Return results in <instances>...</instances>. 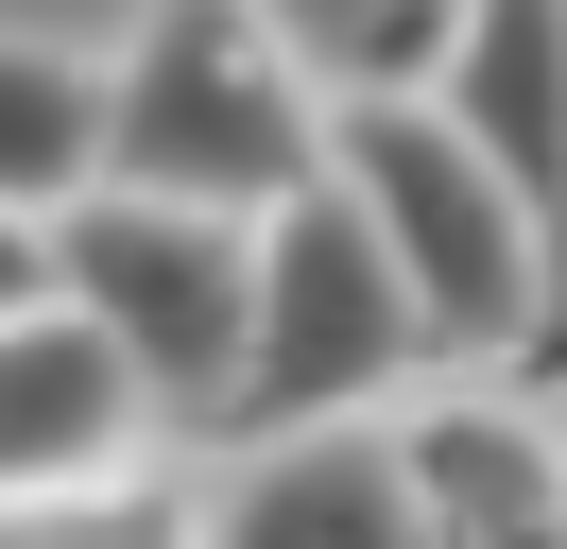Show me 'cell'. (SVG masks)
Wrapping results in <instances>:
<instances>
[{
  "instance_id": "2",
  "label": "cell",
  "mask_w": 567,
  "mask_h": 549,
  "mask_svg": "<svg viewBox=\"0 0 567 549\" xmlns=\"http://www.w3.org/2000/svg\"><path fill=\"white\" fill-rule=\"evenodd\" d=\"M104 189L276 224L292 189H327V69L258 0H155L104 52Z\"/></svg>"
},
{
  "instance_id": "3",
  "label": "cell",
  "mask_w": 567,
  "mask_h": 549,
  "mask_svg": "<svg viewBox=\"0 0 567 549\" xmlns=\"http://www.w3.org/2000/svg\"><path fill=\"white\" fill-rule=\"evenodd\" d=\"M52 292L121 343V377L155 395V429H224L241 412V327H258V224L155 189H86L52 224Z\"/></svg>"
},
{
  "instance_id": "7",
  "label": "cell",
  "mask_w": 567,
  "mask_h": 549,
  "mask_svg": "<svg viewBox=\"0 0 567 549\" xmlns=\"http://www.w3.org/2000/svg\"><path fill=\"white\" fill-rule=\"evenodd\" d=\"M189 532L207 549H413V464H395L379 412L258 429V446H224V480L189 498Z\"/></svg>"
},
{
  "instance_id": "10",
  "label": "cell",
  "mask_w": 567,
  "mask_h": 549,
  "mask_svg": "<svg viewBox=\"0 0 567 549\" xmlns=\"http://www.w3.org/2000/svg\"><path fill=\"white\" fill-rule=\"evenodd\" d=\"M258 18L327 69V103H344V86H430V52H447L464 0H258Z\"/></svg>"
},
{
  "instance_id": "12",
  "label": "cell",
  "mask_w": 567,
  "mask_h": 549,
  "mask_svg": "<svg viewBox=\"0 0 567 549\" xmlns=\"http://www.w3.org/2000/svg\"><path fill=\"white\" fill-rule=\"evenodd\" d=\"M52 292V224H18V206H0V309H35Z\"/></svg>"
},
{
  "instance_id": "5",
  "label": "cell",
  "mask_w": 567,
  "mask_h": 549,
  "mask_svg": "<svg viewBox=\"0 0 567 549\" xmlns=\"http://www.w3.org/2000/svg\"><path fill=\"white\" fill-rule=\"evenodd\" d=\"M430 103H447V137H482V172L567 258V0H464L430 52ZM550 377H567V309H550Z\"/></svg>"
},
{
  "instance_id": "11",
  "label": "cell",
  "mask_w": 567,
  "mask_h": 549,
  "mask_svg": "<svg viewBox=\"0 0 567 549\" xmlns=\"http://www.w3.org/2000/svg\"><path fill=\"white\" fill-rule=\"evenodd\" d=\"M0 549H207V532H189V498H155V480L121 464V480H86V498H18Z\"/></svg>"
},
{
  "instance_id": "4",
  "label": "cell",
  "mask_w": 567,
  "mask_h": 549,
  "mask_svg": "<svg viewBox=\"0 0 567 549\" xmlns=\"http://www.w3.org/2000/svg\"><path fill=\"white\" fill-rule=\"evenodd\" d=\"M413 377H430V327H413V292H395L379 224L344 206V172L292 189L276 224H258V327H241V412H224V446L344 429V412L413 395Z\"/></svg>"
},
{
  "instance_id": "9",
  "label": "cell",
  "mask_w": 567,
  "mask_h": 549,
  "mask_svg": "<svg viewBox=\"0 0 567 549\" xmlns=\"http://www.w3.org/2000/svg\"><path fill=\"white\" fill-rule=\"evenodd\" d=\"M86 189H104V52L0 34V206L18 224H70Z\"/></svg>"
},
{
  "instance_id": "8",
  "label": "cell",
  "mask_w": 567,
  "mask_h": 549,
  "mask_svg": "<svg viewBox=\"0 0 567 549\" xmlns=\"http://www.w3.org/2000/svg\"><path fill=\"white\" fill-rule=\"evenodd\" d=\"M413 549H567V412L550 395H447L395 429Z\"/></svg>"
},
{
  "instance_id": "6",
  "label": "cell",
  "mask_w": 567,
  "mask_h": 549,
  "mask_svg": "<svg viewBox=\"0 0 567 549\" xmlns=\"http://www.w3.org/2000/svg\"><path fill=\"white\" fill-rule=\"evenodd\" d=\"M155 429V395L121 377V343L86 327L70 292L0 309V515L18 498H86V480H121Z\"/></svg>"
},
{
  "instance_id": "1",
  "label": "cell",
  "mask_w": 567,
  "mask_h": 549,
  "mask_svg": "<svg viewBox=\"0 0 567 549\" xmlns=\"http://www.w3.org/2000/svg\"><path fill=\"white\" fill-rule=\"evenodd\" d=\"M327 172H344V206L379 224L395 292H413V327H430V377H550L567 258L482 172V137H447L430 86H344L327 103Z\"/></svg>"
}]
</instances>
